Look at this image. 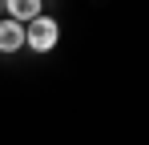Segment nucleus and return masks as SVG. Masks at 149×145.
I'll return each mask as SVG.
<instances>
[{
    "label": "nucleus",
    "mask_w": 149,
    "mask_h": 145,
    "mask_svg": "<svg viewBox=\"0 0 149 145\" xmlns=\"http://www.w3.org/2000/svg\"><path fill=\"white\" fill-rule=\"evenodd\" d=\"M4 16H12V20L28 24L32 16H40V0H8V8H4Z\"/></svg>",
    "instance_id": "7ed1b4c3"
},
{
    "label": "nucleus",
    "mask_w": 149,
    "mask_h": 145,
    "mask_svg": "<svg viewBox=\"0 0 149 145\" xmlns=\"http://www.w3.org/2000/svg\"><path fill=\"white\" fill-rule=\"evenodd\" d=\"M16 48H24V24L4 16L0 20V52H16Z\"/></svg>",
    "instance_id": "f03ea898"
},
{
    "label": "nucleus",
    "mask_w": 149,
    "mask_h": 145,
    "mask_svg": "<svg viewBox=\"0 0 149 145\" xmlns=\"http://www.w3.org/2000/svg\"><path fill=\"white\" fill-rule=\"evenodd\" d=\"M4 8H8V0H0V12H4Z\"/></svg>",
    "instance_id": "20e7f679"
},
{
    "label": "nucleus",
    "mask_w": 149,
    "mask_h": 145,
    "mask_svg": "<svg viewBox=\"0 0 149 145\" xmlns=\"http://www.w3.org/2000/svg\"><path fill=\"white\" fill-rule=\"evenodd\" d=\"M56 40H61V24L52 16H45V12L24 24V45L32 52H49V48H56Z\"/></svg>",
    "instance_id": "f257e3e1"
}]
</instances>
